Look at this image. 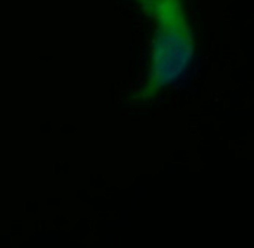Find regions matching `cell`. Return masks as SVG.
Returning <instances> with one entry per match:
<instances>
[{"mask_svg": "<svg viewBox=\"0 0 254 248\" xmlns=\"http://www.w3.org/2000/svg\"><path fill=\"white\" fill-rule=\"evenodd\" d=\"M156 21L151 50V71L142 97L178 85L185 79L195 57V43L183 0H137Z\"/></svg>", "mask_w": 254, "mask_h": 248, "instance_id": "6da1fadb", "label": "cell"}]
</instances>
